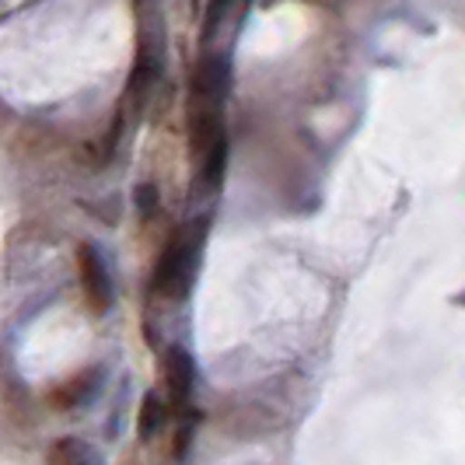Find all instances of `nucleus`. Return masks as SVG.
I'll use <instances>...</instances> for the list:
<instances>
[{
    "instance_id": "obj_1",
    "label": "nucleus",
    "mask_w": 465,
    "mask_h": 465,
    "mask_svg": "<svg viewBox=\"0 0 465 465\" xmlns=\"http://www.w3.org/2000/svg\"><path fill=\"white\" fill-rule=\"evenodd\" d=\"M200 232H203V224L196 228H186V232H179L172 238V245L162 252L158 259V266H154V280H151V287H154V294H162V298H175V302H183L189 294V283L196 277V252H200Z\"/></svg>"
},
{
    "instance_id": "obj_2",
    "label": "nucleus",
    "mask_w": 465,
    "mask_h": 465,
    "mask_svg": "<svg viewBox=\"0 0 465 465\" xmlns=\"http://www.w3.org/2000/svg\"><path fill=\"white\" fill-rule=\"evenodd\" d=\"M77 270H81V287H84V298L94 312H105L113 304V277H109V266L105 256L98 252V245L84 242L77 249Z\"/></svg>"
},
{
    "instance_id": "obj_3",
    "label": "nucleus",
    "mask_w": 465,
    "mask_h": 465,
    "mask_svg": "<svg viewBox=\"0 0 465 465\" xmlns=\"http://www.w3.org/2000/svg\"><path fill=\"white\" fill-rule=\"evenodd\" d=\"M224 92H228V64L224 56H207L193 77V98L203 109H217L224 102Z\"/></svg>"
},
{
    "instance_id": "obj_4",
    "label": "nucleus",
    "mask_w": 465,
    "mask_h": 465,
    "mask_svg": "<svg viewBox=\"0 0 465 465\" xmlns=\"http://www.w3.org/2000/svg\"><path fill=\"white\" fill-rule=\"evenodd\" d=\"M162 374H164V385H168V396L175 399V402H186L193 385H196V368H193V357L186 353V347L164 350Z\"/></svg>"
},
{
    "instance_id": "obj_5",
    "label": "nucleus",
    "mask_w": 465,
    "mask_h": 465,
    "mask_svg": "<svg viewBox=\"0 0 465 465\" xmlns=\"http://www.w3.org/2000/svg\"><path fill=\"white\" fill-rule=\"evenodd\" d=\"M158 77H162V56H158V49L140 46L134 74H130V84H126V98H130L134 105H143V102L151 98V92H154Z\"/></svg>"
},
{
    "instance_id": "obj_6",
    "label": "nucleus",
    "mask_w": 465,
    "mask_h": 465,
    "mask_svg": "<svg viewBox=\"0 0 465 465\" xmlns=\"http://www.w3.org/2000/svg\"><path fill=\"white\" fill-rule=\"evenodd\" d=\"M49 465H105L98 448L81 438H60L49 448Z\"/></svg>"
},
{
    "instance_id": "obj_7",
    "label": "nucleus",
    "mask_w": 465,
    "mask_h": 465,
    "mask_svg": "<svg viewBox=\"0 0 465 465\" xmlns=\"http://www.w3.org/2000/svg\"><path fill=\"white\" fill-rule=\"evenodd\" d=\"M224 168H228V137H221L210 143V151L200 158V179H203V189H221L224 183Z\"/></svg>"
},
{
    "instance_id": "obj_8",
    "label": "nucleus",
    "mask_w": 465,
    "mask_h": 465,
    "mask_svg": "<svg viewBox=\"0 0 465 465\" xmlns=\"http://www.w3.org/2000/svg\"><path fill=\"white\" fill-rule=\"evenodd\" d=\"M102 378V371L94 368V371H88V374H77L74 381H67V389H60L56 396H53V402L60 406V410H70V406H81V402H92L94 399V392H98V381Z\"/></svg>"
},
{
    "instance_id": "obj_9",
    "label": "nucleus",
    "mask_w": 465,
    "mask_h": 465,
    "mask_svg": "<svg viewBox=\"0 0 465 465\" xmlns=\"http://www.w3.org/2000/svg\"><path fill=\"white\" fill-rule=\"evenodd\" d=\"M164 423V406L158 392H147L143 402H140V413H137V434L140 441H154L158 427Z\"/></svg>"
},
{
    "instance_id": "obj_10",
    "label": "nucleus",
    "mask_w": 465,
    "mask_h": 465,
    "mask_svg": "<svg viewBox=\"0 0 465 465\" xmlns=\"http://www.w3.org/2000/svg\"><path fill=\"white\" fill-rule=\"evenodd\" d=\"M134 203H137L140 221H154V217H158V207H162L158 186H154V183H140V186L134 189Z\"/></svg>"
},
{
    "instance_id": "obj_11",
    "label": "nucleus",
    "mask_w": 465,
    "mask_h": 465,
    "mask_svg": "<svg viewBox=\"0 0 465 465\" xmlns=\"http://www.w3.org/2000/svg\"><path fill=\"white\" fill-rule=\"evenodd\" d=\"M234 0H207V15H203V43H213L217 28L224 25Z\"/></svg>"
},
{
    "instance_id": "obj_12",
    "label": "nucleus",
    "mask_w": 465,
    "mask_h": 465,
    "mask_svg": "<svg viewBox=\"0 0 465 465\" xmlns=\"http://www.w3.org/2000/svg\"><path fill=\"white\" fill-rule=\"evenodd\" d=\"M196 420L200 417H186V423L179 427V434H175V455H186L189 441H193V427H196Z\"/></svg>"
},
{
    "instance_id": "obj_13",
    "label": "nucleus",
    "mask_w": 465,
    "mask_h": 465,
    "mask_svg": "<svg viewBox=\"0 0 465 465\" xmlns=\"http://www.w3.org/2000/svg\"><path fill=\"white\" fill-rule=\"evenodd\" d=\"M189 4H193V11H200V0H189Z\"/></svg>"
}]
</instances>
